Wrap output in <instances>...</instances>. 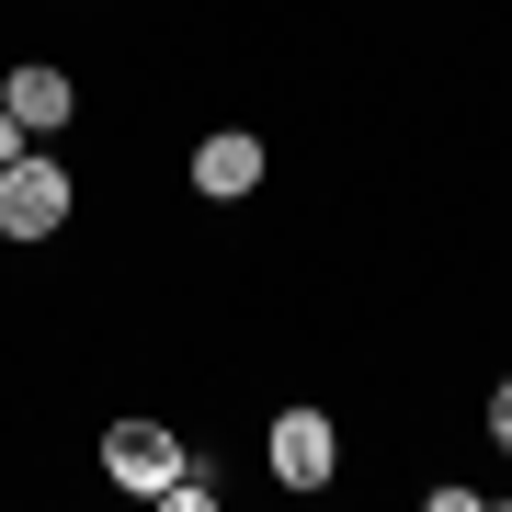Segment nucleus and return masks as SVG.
<instances>
[{
	"label": "nucleus",
	"mask_w": 512,
	"mask_h": 512,
	"mask_svg": "<svg viewBox=\"0 0 512 512\" xmlns=\"http://www.w3.org/2000/svg\"><path fill=\"white\" fill-rule=\"evenodd\" d=\"M57 217H69V171H57V160H35V148H23V160L0 171V239H46Z\"/></svg>",
	"instance_id": "f257e3e1"
},
{
	"label": "nucleus",
	"mask_w": 512,
	"mask_h": 512,
	"mask_svg": "<svg viewBox=\"0 0 512 512\" xmlns=\"http://www.w3.org/2000/svg\"><path fill=\"white\" fill-rule=\"evenodd\" d=\"M330 467H342L330 410H274V478H285V490H330Z\"/></svg>",
	"instance_id": "f03ea898"
},
{
	"label": "nucleus",
	"mask_w": 512,
	"mask_h": 512,
	"mask_svg": "<svg viewBox=\"0 0 512 512\" xmlns=\"http://www.w3.org/2000/svg\"><path fill=\"white\" fill-rule=\"evenodd\" d=\"M171 467H183V444H171L160 421H114V433H103V478H114V490L160 501V478H171Z\"/></svg>",
	"instance_id": "7ed1b4c3"
},
{
	"label": "nucleus",
	"mask_w": 512,
	"mask_h": 512,
	"mask_svg": "<svg viewBox=\"0 0 512 512\" xmlns=\"http://www.w3.org/2000/svg\"><path fill=\"white\" fill-rule=\"evenodd\" d=\"M194 194H217V205H239V194H262V137H239V126H217L194 148Z\"/></svg>",
	"instance_id": "20e7f679"
},
{
	"label": "nucleus",
	"mask_w": 512,
	"mask_h": 512,
	"mask_svg": "<svg viewBox=\"0 0 512 512\" xmlns=\"http://www.w3.org/2000/svg\"><path fill=\"white\" fill-rule=\"evenodd\" d=\"M0 103L23 114V137H57L80 92H69V69H12V80H0Z\"/></svg>",
	"instance_id": "39448f33"
},
{
	"label": "nucleus",
	"mask_w": 512,
	"mask_h": 512,
	"mask_svg": "<svg viewBox=\"0 0 512 512\" xmlns=\"http://www.w3.org/2000/svg\"><path fill=\"white\" fill-rule=\"evenodd\" d=\"M160 501H171V512H205V501H217V478H205V467L183 456V467H171V478H160Z\"/></svg>",
	"instance_id": "423d86ee"
},
{
	"label": "nucleus",
	"mask_w": 512,
	"mask_h": 512,
	"mask_svg": "<svg viewBox=\"0 0 512 512\" xmlns=\"http://www.w3.org/2000/svg\"><path fill=\"white\" fill-rule=\"evenodd\" d=\"M490 444H501V456H512V376L490 387Z\"/></svg>",
	"instance_id": "0eeeda50"
},
{
	"label": "nucleus",
	"mask_w": 512,
	"mask_h": 512,
	"mask_svg": "<svg viewBox=\"0 0 512 512\" xmlns=\"http://www.w3.org/2000/svg\"><path fill=\"white\" fill-rule=\"evenodd\" d=\"M12 160H23V114L0 103V171H12Z\"/></svg>",
	"instance_id": "6e6552de"
}]
</instances>
